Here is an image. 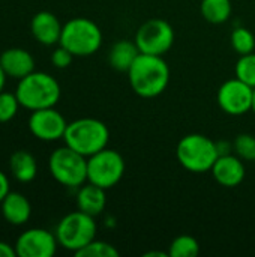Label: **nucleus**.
Instances as JSON below:
<instances>
[{
	"mask_svg": "<svg viewBox=\"0 0 255 257\" xmlns=\"http://www.w3.org/2000/svg\"><path fill=\"white\" fill-rule=\"evenodd\" d=\"M104 188L95 184H83L77 193V208L92 217H96L104 212L107 205V196Z\"/></svg>",
	"mask_w": 255,
	"mask_h": 257,
	"instance_id": "nucleus-17",
	"label": "nucleus"
},
{
	"mask_svg": "<svg viewBox=\"0 0 255 257\" xmlns=\"http://www.w3.org/2000/svg\"><path fill=\"white\" fill-rule=\"evenodd\" d=\"M68 122L54 107L32 111L29 117L30 133L42 142H57L65 137Z\"/></svg>",
	"mask_w": 255,
	"mask_h": 257,
	"instance_id": "nucleus-12",
	"label": "nucleus"
},
{
	"mask_svg": "<svg viewBox=\"0 0 255 257\" xmlns=\"http://www.w3.org/2000/svg\"><path fill=\"white\" fill-rule=\"evenodd\" d=\"M56 233L47 229L33 227L24 230L15 241L17 256L20 257H53L57 251Z\"/></svg>",
	"mask_w": 255,
	"mask_h": 257,
	"instance_id": "nucleus-11",
	"label": "nucleus"
},
{
	"mask_svg": "<svg viewBox=\"0 0 255 257\" xmlns=\"http://www.w3.org/2000/svg\"><path fill=\"white\" fill-rule=\"evenodd\" d=\"M236 78L242 80L248 86L255 89V53L243 54L239 57L236 68H234Z\"/></svg>",
	"mask_w": 255,
	"mask_h": 257,
	"instance_id": "nucleus-24",
	"label": "nucleus"
},
{
	"mask_svg": "<svg viewBox=\"0 0 255 257\" xmlns=\"http://www.w3.org/2000/svg\"><path fill=\"white\" fill-rule=\"evenodd\" d=\"M138 56H140V50L135 41L132 42L129 39H122L111 47L108 54V62L113 69L120 72H128Z\"/></svg>",
	"mask_w": 255,
	"mask_h": 257,
	"instance_id": "nucleus-18",
	"label": "nucleus"
},
{
	"mask_svg": "<svg viewBox=\"0 0 255 257\" xmlns=\"http://www.w3.org/2000/svg\"><path fill=\"white\" fill-rule=\"evenodd\" d=\"M6 78H8V75L5 74V71H3V68L0 66V92L5 89V84H6Z\"/></svg>",
	"mask_w": 255,
	"mask_h": 257,
	"instance_id": "nucleus-30",
	"label": "nucleus"
},
{
	"mask_svg": "<svg viewBox=\"0 0 255 257\" xmlns=\"http://www.w3.org/2000/svg\"><path fill=\"white\" fill-rule=\"evenodd\" d=\"M0 66L11 78L21 80L35 71V59L24 48H8L0 54Z\"/></svg>",
	"mask_w": 255,
	"mask_h": 257,
	"instance_id": "nucleus-15",
	"label": "nucleus"
},
{
	"mask_svg": "<svg viewBox=\"0 0 255 257\" xmlns=\"http://www.w3.org/2000/svg\"><path fill=\"white\" fill-rule=\"evenodd\" d=\"M234 152L243 161H255V137L251 134H239L233 143Z\"/></svg>",
	"mask_w": 255,
	"mask_h": 257,
	"instance_id": "nucleus-26",
	"label": "nucleus"
},
{
	"mask_svg": "<svg viewBox=\"0 0 255 257\" xmlns=\"http://www.w3.org/2000/svg\"><path fill=\"white\" fill-rule=\"evenodd\" d=\"M126 74L132 90L141 98L161 95L170 83V68L162 56L140 53Z\"/></svg>",
	"mask_w": 255,
	"mask_h": 257,
	"instance_id": "nucleus-1",
	"label": "nucleus"
},
{
	"mask_svg": "<svg viewBox=\"0 0 255 257\" xmlns=\"http://www.w3.org/2000/svg\"><path fill=\"white\" fill-rule=\"evenodd\" d=\"M63 140L66 146L89 158L108 148L110 130L99 119L81 117L68 123Z\"/></svg>",
	"mask_w": 255,
	"mask_h": 257,
	"instance_id": "nucleus-3",
	"label": "nucleus"
},
{
	"mask_svg": "<svg viewBox=\"0 0 255 257\" xmlns=\"http://www.w3.org/2000/svg\"><path fill=\"white\" fill-rule=\"evenodd\" d=\"M0 211L5 221L12 226H23L32 217V205L29 199L17 191H9L0 203Z\"/></svg>",
	"mask_w": 255,
	"mask_h": 257,
	"instance_id": "nucleus-16",
	"label": "nucleus"
},
{
	"mask_svg": "<svg viewBox=\"0 0 255 257\" xmlns=\"http://www.w3.org/2000/svg\"><path fill=\"white\" fill-rule=\"evenodd\" d=\"M63 26L60 24L59 18L50 11H39L33 15L30 21V32L33 38L47 47L56 45L60 42Z\"/></svg>",
	"mask_w": 255,
	"mask_h": 257,
	"instance_id": "nucleus-14",
	"label": "nucleus"
},
{
	"mask_svg": "<svg viewBox=\"0 0 255 257\" xmlns=\"http://www.w3.org/2000/svg\"><path fill=\"white\" fill-rule=\"evenodd\" d=\"M59 44L68 48L75 57L92 56L102 45V32L95 21L77 17L63 24Z\"/></svg>",
	"mask_w": 255,
	"mask_h": 257,
	"instance_id": "nucleus-5",
	"label": "nucleus"
},
{
	"mask_svg": "<svg viewBox=\"0 0 255 257\" xmlns=\"http://www.w3.org/2000/svg\"><path fill=\"white\" fill-rule=\"evenodd\" d=\"M15 95L23 108L30 111L56 107L60 99L62 89L59 81L48 72L33 71L18 80Z\"/></svg>",
	"mask_w": 255,
	"mask_h": 257,
	"instance_id": "nucleus-2",
	"label": "nucleus"
},
{
	"mask_svg": "<svg viewBox=\"0 0 255 257\" xmlns=\"http://www.w3.org/2000/svg\"><path fill=\"white\" fill-rule=\"evenodd\" d=\"M9 191H11L9 179H8V176H6V173L0 170V203H2V200L9 194Z\"/></svg>",
	"mask_w": 255,
	"mask_h": 257,
	"instance_id": "nucleus-28",
	"label": "nucleus"
},
{
	"mask_svg": "<svg viewBox=\"0 0 255 257\" xmlns=\"http://www.w3.org/2000/svg\"><path fill=\"white\" fill-rule=\"evenodd\" d=\"M201 15L212 24H222L231 15V0H201Z\"/></svg>",
	"mask_w": 255,
	"mask_h": 257,
	"instance_id": "nucleus-20",
	"label": "nucleus"
},
{
	"mask_svg": "<svg viewBox=\"0 0 255 257\" xmlns=\"http://www.w3.org/2000/svg\"><path fill=\"white\" fill-rule=\"evenodd\" d=\"M20 107L21 105H20V101H18L15 92L11 93V92L2 90L0 92V123L11 122L17 116Z\"/></svg>",
	"mask_w": 255,
	"mask_h": 257,
	"instance_id": "nucleus-25",
	"label": "nucleus"
},
{
	"mask_svg": "<svg viewBox=\"0 0 255 257\" xmlns=\"http://www.w3.org/2000/svg\"><path fill=\"white\" fill-rule=\"evenodd\" d=\"M210 172L213 179L225 188H234L245 179V164L242 158L231 154L219 155Z\"/></svg>",
	"mask_w": 255,
	"mask_h": 257,
	"instance_id": "nucleus-13",
	"label": "nucleus"
},
{
	"mask_svg": "<svg viewBox=\"0 0 255 257\" xmlns=\"http://www.w3.org/2000/svg\"><path fill=\"white\" fill-rule=\"evenodd\" d=\"M218 143L203 134L185 136L176 148V157L180 166L192 173H204L212 170L219 157Z\"/></svg>",
	"mask_w": 255,
	"mask_h": 257,
	"instance_id": "nucleus-4",
	"label": "nucleus"
},
{
	"mask_svg": "<svg viewBox=\"0 0 255 257\" xmlns=\"http://www.w3.org/2000/svg\"><path fill=\"white\" fill-rule=\"evenodd\" d=\"M135 44L143 54L164 56L174 44V30L170 23L153 18L140 26L135 35Z\"/></svg>",
	"mask_w": 255,
	"mask_h": 257,
	"instance_id": "nucleus-9",
	"label": "nucleus"
},
{
	"mask_svg": "<svg viewBox=\"0 0 255 257\" xmlns=\"http://www.w3.org/2000/svg\"><path fill=\"white\" fill-rule=\"evenodd\" d=\"M198 253L200 244L191 235H180L174 238L168 247V256L171 257H197Z\"/></svg>",
	"mask_w": 255,
	"mask_h": 257,
	"instance_id": "nucleus-21",
	"label": "nucleus"
},
{
	"mask_svg": "<svg viewBox=\"0 0 255 257\" xmlns=\"http://www.w3.org/2000/svg\"><path fill=\"white\" fill-rule=\"evenodd\" d=\"M75 256L78 257H117L119 256V250L105 241H99V239H93L92 242H89L86 247H83L81 250H78L75 253Z\"/></svg>",
	"mask_w": 255,
	"mask_h": 257,
	"instance_id": "nucleus-23",
	"label": "nucleus"
},
{
	"mask_svg": "<svg viewBox=\"0 0 255 257\" xmlns=\"http://www.w3.org/2000/svg\"><path fill=\"white\" fill-rule=\"evenodd\" d=\"M96 232L98 226L95 217L78 209L65 215L59 221L54 233L59 245L68 251L77 253L96 238Z\"/></svg>",
	"mask_w": 255,
	"mask_h": 257,
	"instance_id": "nucleus-6",
	"label": "nucleus"
},
{
	"mask_svg": "<svg viewBox=\"0 0 255 257\" xmlns=\"http://www.w3.org/2000/svg\"><path fill=\"white\" fill-rule=\"evenodd\" d=\"M254 89L239 78H230L218 89V104L230 116H242L252 110Z\"/></svg>",
	"mask_w": 255,
	"mask_h": 257,
	"instance_id": "nucleus-10",
	"label": "nucleus"
},
{
	"mask_svg": "<svg viewBox=\"0 0 255 257\" xmlns=\"http://www.w3.org/2000/svg\"><path fill=\"white\" fill-rule=\"evenodd\" d=\"M0 257H17V250L14 245L0 241Z\"/></svg>",
	"mask_w": 255,
	"mask_h": 257,
	"instance_id": "nucleus-29",
	"label": "nucleus"
},
{
	"mask_svg": "<svg viewBox=\"0 0 255 257\" xmlns=\"http://www.w3.org/2000/svg\"><path fill=\"white\" fill-rule=\"evenodd\" d=\"M48 169L60 185L80 188L87 182V158L66 145L51 152Z\"/></svg>",
	"mask_w": 255,
	"mask_h": 257,
	"instance_id": "nucleus-7",
	"label": "nucleus"
},
{
	"mask_svg": "<svg viewBox=\"0 0 255 257\" xmlns=\"http://www.w3.org/2000/svg\"><path fill=\"white\" fill-rule=\"evenodd\" d=\"M252 111L255 113V89H254V99H252Z\"/></svg>",
	"mask_w": 255,
	"mask_h": 257,
	"instance_id": "nucleus-31",
	"label": "nucleus"
},
{
	"mask_svg": "<svg viewBox=\"0 0 255 257\" xmlns=\"http://www.w3.org/2000/svg\"><path fill=\"white\" fill-rule=\"evenodd\" d=\"M74 57H75V56H74L68 48L62 47V45L59 44V47L51 53V63H53L56 68H59V69H65V68H68V66L72 63Z\"/></svg>",
	"mask_w": 255,
	"mask_h": 257,
	"instance_id": "nucleus-27",
	"label": "nucleus"
},
{
	"mask_svg": "<svg viewBox=\"0 0 255 257\" xmlns=\"http://www.w3.org/2000/svg\"><path fill=\"white\" fill-rule=\"evenodd\" d=\"M125 175L123 157L110 148H105L87 158V182L104 190H110L120 182Z\"/></svg>",
	"mask_w": 255,
	"mask_h": 257,
	"instance_id": "nucleus-8",
	"label": "nucleus"
},
{
	"mask_svg": "<svg viewBox=\"0 0 255 257\" xmlns=\"http://www.w3.org/2000/svg\"><path fill=\"white\" fill-rule=\"evenodd\" d=\"M9 169L12 176L23 184L32 182L38 175L36 158L27 151H15L9 158Z\"/></svg>",
	"mask_w": 255,
	"mask_h": 257,
	"instance_id": "nucleus-19",
	"label": "nucleus"
},
{
	"mask_svg": "<svg viewBox=\"0 0 255 257\" xmlns=\"http://www.w3.org/2000/svg\"><path fill=\"white\" fill-rule=\"evenodd\" d=\"M230 42L233 50L239 54H249L255 50V36L254 33L246 27H237L231 32Z\"/></svg>",
	"mask_w": 255,
	"mask_h": 257,
	"instance_id": "nucleus-22",
	"label": "nucleus"
}]
</instances>
